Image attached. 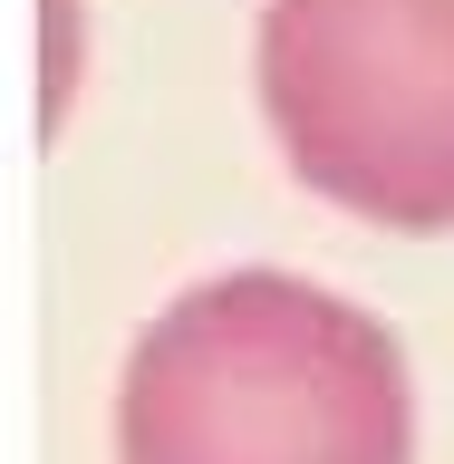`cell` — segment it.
<instances>
[{
    "mask_svg": "<svg viewBox=\"0 0 454 464\" xmlns=\"http://www.w3.org/2000/svg\"><path fill=\"white\" fill-rule=\"evenodd\" d=\"M261 107L339 213L454 232V0H261Z\"/></svg>",
    "mask_w": 454,
    "mask_h": 464,
    "instance_id": "7a4b0ae2",
    "label": "cell"
},
{
    "mask_svg": "<svg viewBox=\"0 0 454 464\" xmlns=\"http://www.w3.org/2000/svg\"><path fill=\"white\" fill-rule=\"evenodd\" d=\"M126 464H416L406 348L339 290L223 271L184 290L126 358Z\"/></svg>",
    "mask_w": 454,
    "mask_h": 464,
    "instance_id": "6da1fadb",
    "label": "cell"
}]
</instances>
